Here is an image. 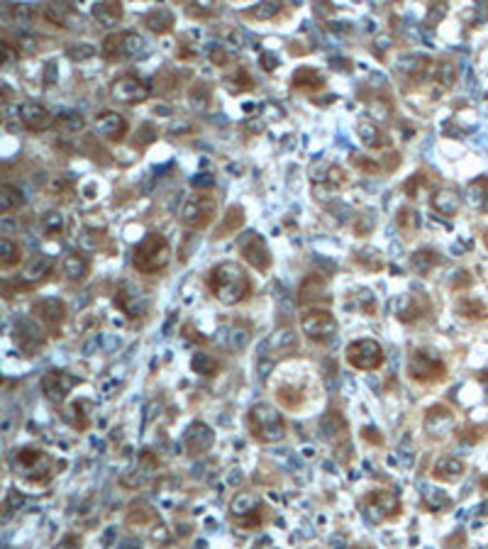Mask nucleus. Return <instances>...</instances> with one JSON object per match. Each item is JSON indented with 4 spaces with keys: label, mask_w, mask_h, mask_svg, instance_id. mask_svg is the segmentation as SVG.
<instances>
[{
    "label": "nucleus",
    "mask_w": 488,
    "mask_h": 549,
    "mask_svg": "<svg viewBox=\"0 0 488 549\" xmlns=\"http://www.w3.org/2000/svg\"><path fill=\"white\" fill-rule=\"evenodd\" d=\"M272 391L281 408L300 413L320 396V381L307 364L288 361L274 371Z\"/></svg>",
    "instance_id": "nucleus-1"
},
{
    "label": "nucleus",
    "mask_w": 488,
    "mask_h": 549,
    "mask_svg": "<svg viewBox=\"0 0 488 549\" xmlns=\"http://www.w3.org/2000/svg\"><path fill=\"white\" fill-rule=\"evenodd\" d=\"M208 286H210V293L215 296V301H220L222 306H240L254 291L252 276L237 261H222V264H217L210 271Z\"/></svg>",
    "instance_id": "nucleus-2"
},
{
    "label": "nucleus",
    "mask_w": 488,
    "mask_h": 549,
    "mask_svg": "<svg viewBox=\"0 0 488 549\" xmlns=\"http://www.w3.org/2000/svg\"><path fill=\"white\" fill-rule=\"evenodd\" d=\"M56 464L51 459L49 452H44L42 447L28 445L18 447L13 454V471L28 486H47L51 478L56 476Z\"/></svg>",
    "instance_id": "nucleus-3"
},
{
    "label": "nucleus",
    "mask_w": 488,
    "mask_h": 549,
    "mask_svg": "<svg viewBox=\"0 0 488 549\" xmlns=\"http://www.w3.org/2000/svg\"><path fill=\"white\" fill-rule=\"evenodd\" d=\"M247 430L262 445H276L286 437V420L274 405L254 403L247 410Z\"/></svg>",
    "instance_id": "nucleus-4"
},
{
    "label": "nucleus",
    "mask_w": 488,
    "mask_h": 549,
    "mask_svg": "<svg viewBox=\"0 0 488 549\" xmlns=\"http://www.w3.org/2000/svg\"><path fill=\"white\" fill-rule=\"evenodd\" d=\"M171 261V244L159 232H147L132 249V264L140 274H157L164 271Z\"/></svg>",
    "instance_id": "nucleus-5"
},
{
    "label": "nucleus",
    "mask_w": 488,
    "mask_h": 549,
    "mask_svg": "<svg viewBox=\"0 0 488 549\" xmlns=\"http://www.w3.org/2000/svg\"><path fill=\"white\" fill-rule=\"evenodd\" d=\"M408 378L420 386H434V383H442L447 378L449 369H447V361L432 349H425V347H417L410 351L408 356Z\"/></svg>",
    "instance_id": "nucleus-6"
},
{
    "label": "nucleus",
    "mask_w": 488,
    "mask_h": 549,
    "mask_svg": "<svg viewBox=\"0 0 488 549\" xmlns=\"http://www.w3.org/2000/svg\"><path fill=\"white\" fill-rule=\"evenodd\" d=\"M230 518L242 530H257L269 520V508L257 493L242 491L232 498L230 503Z\"/></svg>",
    "instance_id": "nucleus-7"
},
{
    "label": "nucleus",
    "mask_w": 488,
    "mask_h": 549,
    "mask_svg": "<svg viewBox=\"0 0 488 549\" xmlns=\"http://www.w3.org/2000/svg\"><path fill=\"white\" fill-rule=\"evenodd\" d=\"M339 322L327 308H307L300 315V332L312 344H330L337 337Z\"/></svg>",
    "instance_id": "nucleus-8"
},
{
    "label": "nucleus",
    "mask_w": 488,
    "mask_h": 549,
    "mask_svg": "<svg viewBox=\"0 0 488 549\" xmlns=\"http://www.w3.org/2000/svg\"><path fill=\"white\" fill-rule=\"evenodd\" d=\"M215 210H217V198L210 191H195L190 198H185L183 210H181V220L185 227L190 230H205L210 222L215 220Z\"/></svg>",
    "instance_id": "nucleus-9"
},
{
    "label": "nucleus",
    "mask_w": 488,
    "mask_h": 549,
    "mask_svg": "<svg viewBox=\"0 0 488 549\" xmlns=\"http://www.w3.org/2000/svg\"><path fill=\"white\" fill-rule=\"evenodd\" d=\"M344 359H347V364L357 371H379L386 361V354H384V347H381L376 339L362 337V339H354V342L347 344Z\"/></svg>",
    "instance_id": "nucleus-10"
},
{
    "label": "nucleus",
    "mask_w": 488,
    "mask_h": 549,
    "mask_svg": "<svg viewBox=\"0 0 488 549\" xmlns=\"http://www.w3.org/2000/svg\"><path fill=\"white\" fill-rule=\"evenodd\" d=\"M30 313L49 337H59L63 322H66V303L59 298H39Z\"/></svg>",
    "instance_id": "nucleus-11"
},
{
    "label": "nucleus",
    "mask_w": 488,
    "mask_h": 549,
    "mask_svg": "<svg viewBox=\"0 0 488 549\" xmlns=\"http://www.w3.org/2000/svg\"><path fill=\"white\" fill-rule=\"evenodd\" d=\"M364 510L371 522H389L403 513V503L394 491H371L364 495Z\"/></svg>",
    "instance_id": "nucleus-12"
},
{
    "label": "nucleus",
    "mask_w": 488,
    "mask_h": 549,
    "mask_svg": "<svg viewBox=\"0 0 488 549\" xmlns=\"http://www.w3.org/2000/svg\"><path fill=\"white\" fill-rule=\"evenodd\" d=\"M237 247H240V254L242 259L247 261L249 266H254V269L259 271V274H267L269 269H272V252H269L267 242H264V237L259 232H247L240 237V242H237Z\"/></svg>",
    "instance_id": "nucleus-13"
},
{
    "label": "nucleus",
    "mask_w": 488,
    "mask_h": 549,
    "mask_svg": "<svg viewBox=\"0 0 488 549\" xmlns=\"http://www.w3.org/2000/svg\"><path fill=\"white\" fill-rule=\"evenodd\" d=\"M110 93H113V98L118 100V103L140 105V103H145V100H150L152 86L147 81H142L140 76H135V73H125V76L115 78Z\"/></svg>",
    "instance_id": "nucleus-14"
},
{
    "label": "nucleus",
    "mask_w": 488,
    "mask_h": 549,
    "mask_svg": "<svg viewBox=\"0 0 488 549\" xmlns=\"http://www.w3.org/2000/svg\"><path fill=\"white\" fill-rule=\"evenodd\" d=\"M76 386H81V378L68 374V371H49V374L42 376V391H44L47 401L51 403H63L68 398V393Z\"/></svg>",
    "instance_id": "nucleus-15"
},
{
    "label": "nucleus",
    "mask_w": 488,
    "mask_h": 549,
    "mask_svg": "<svg viewBox=\"0 0 488 549\" xmlns=\"http://www.w3.org/2000/svg\"><path fill=\"white\" fill-rule=\"evenodd\" d=\"M422 428L429 440H442L447 437L449 430L454 428V413L447 405H432L425 410V420H422Z\"/></svg>",
    "instance_id": "nucleus-16"
},
{
    "label": "nucleus",
    "mask_w": 488,
    "mask_h": 549,
    "mask_svg": "<svg viewBox=\"0 0 488 549\" xmlns=\"http://www.w3.org/2000/svg\"><path fill=\"white\" fill-rule=\"evenodd\" d=\"M18 117H20V122H23L25 130H30V132H44L54 125V117H51L49 110H47L42 103H35V100L20 103Z\"/></svg>",
    "instance_id": "nucleus-17"
},
{
    "label": "nucleus",
    "mask_w": 488,
    "mask_h": 549,
    "mask_svg": "<svg viewBox=\"0 0 488 549\" xmlns=\"http://www.w3.org/2000/svg\"><path fill=\"white\" fill-rule=\"evenodd\" d=\"M310 179L312 183L325 186L327 191H339L347 186L349 176L339 164H330V162H317L310 167Z\"/></svg>",
    "instance_id": "nucleus-18"
},
{
    "label": "nucleus",
    "mask_w": 488,
    "mask_h": 549,
    "mask_svg": "<svg viewBox=\"0 0 488 549\" xmlns=\"http://www.w3.org/2000/svg\"><path fill=\"white\" fill-rule=\"evenodd\" d=\"M95 130H98V135L103 137V140L122 142L127 137V132H130V125H127L125 117L120 113H115V110H103V113L95 117Z\"/></svg>",
    "instance_id": "nucleus-19"
},
{
    "label": "nucleus",
    "mask_w": 488,
    "mask_h": 549,
    "mask_svg": "<svg viewBox=\"0 0 488 549\" xmlns=\"http://www.w3.org/2000/svg\"><path fill=\"white\" fill-rule=\"evenodd\" d=\"M330 289H327V281L322 276H307L303 281V286L298 289V303L303 308H317V303H330Z\"/></svg>",
    "instance_id": "nucleus-20"
},
{
    "label": "nucleus",
    "mask_w": 488,
    "mask_h": 549,
    "mask_svg": "<svg viewBox=\"0 0 488 549\" xmlns=\"http://www.w3.org/2000/svg\"><path fill=\"white\" fill-rule=\"evenodd\" d=\"M183 445H185V450H188V454L200 457V454H205V452L213 450L215 433L205 423H193L183 437Z\"/></svg>",
    "instance_id": "nucleus-21"
},
{
    "label": "nucleus",
    "mask_w": 488,
    "mask_h": 549,
    "mask_svg": "<svg viewBox=\"0 0 488 549\" xmlns=\"http://www.w3.org/2000/svg\"><path fill=\"white\" fill-rule=\"evenodd\" d=\"M357 137L364 142V147L369 149H389L391 147V137L386 135V130L371 117H362L357 122Z\"/></svg>",
    "instance_id": "nucleus-22"
},
{
    "label": "nucleus",
    "mask_w": 488,
    "mask_h": 549,
    "mask_svg": "<svg viewBox=\"0 0 488 549\" xmlns=\"http://www.w3.org/2000/svg\"><path fill=\"white\" fill-rule=\"evenodd\" d=\"M464 473H466V464L461 459H457V457H439L434 461L429 476L439 483H457L464 478Z\"/></svg>",
    "instance_id": "nucleus-23"
},
{
    "label": "nucleus",
    "mask_w": 488,
    "mask_h": 549,
    "mask_svg": "<svg viewBox=\"0 0 488 549\" xmlns=\"http://www.w3.org/2000/svg\"><path fill=\"white\" fill-rule=\"evenodd\" d=\"M61 271H63V276H66L68 281H73V284H81V281L86 279L88 274H91V259H88L83 252H71V254H66V257H63Z\"/></svg>",
    "instance_id": "nucleus-24"
},
{
    "label": "nucleus",
    "mask_w": 488,
    "mask_h": 549,
    "mask_svg": "<svg viewBox=\"0 0 488 549\" xmlns=\"http://www.w3.org/2000/svg\"><path fill=\"white\" fill-rule=\"evenodd\" d=\"M429 203H432V210L439 212L442 217H457L459 210H461L459 195L454 193V191H449V188L434 191V195H432V200H429Z\"/></svg>",
    "instance_id": "nucleus-25"
},
{
    "label": "nucleus",
    "mask_w": 488,
    "mask_h": 549,
    "mask_svg": "<svg viewBox=\"0 0 488 549\" xmlns=\"http://www.w3.org/2000/svg\"><path fill=\"white\" fill-rule=\"evenodd\" d=\"M454 313H457L461 320H471V322H479V320L488 318L486 303L474 296H461L457 301V306H454Z\"/></svg>",
    "instance_id": "nucleus-26"
},
{
    "label": "nucleus",
    "mask_w": 488,
    "mask_h": 549,
    "mask_svg": "<svg viewBox=\"0 0 488 549\" xmlns=\"http://www.w3.org/2000/svg\"><path fill=\"white\" fill-rule=\"evenodd\" d=\"M291 86L298 90H320L325 86V76H322L317 68L300 66V68H295L293 76H291Z\"/></svg>",
    "instance_id": "nucleus-27"
},
{
    "label": "nucleus",
    "mask_w": 488,
    "mask_h": 549,
    "mask_svg": "<svg viewBox=\"0 0 488 549\" xmlns=\"http://www.w3.org/2000/svg\"><path fill=\"white\" fill-rule=\"evenodd\" d=\"M244 207L242 205H230L225 212V217H222V222L215 227V239H225V237H232L240 227L244 225Z\"/></svg>",
    "instance_id": "nucleus-28"
},
{
    "label": "nucleus",
    "mask_w": 488,
    "mask_h": 549,
    "mask_svg": "<svg viewBox=\"0 0 488 549\" xmlns=\"http://www.w3.org/2000/svg\"><path fill=\"white\" fill-rule=\"evenodd\" d=\"M427 315H432V303H429L427 296H422V293L408 298V308L401 310L403 322H417V320H422Z\"/></svg>",
    "instance_id": "nucleus-29"
},
{
    "label": "nucleus",
    "mask_w": 488,
    "mask_h": 549,
    "mask_svg": "<svg viewBox=\"0 0 488 549\" xmlns=\"http://www.w3.org/2000/svg\"><path fill=\"white\" fill-rule=\"evenodd\" d=\"M145 25L152 32H157V35H166V32H171V28H173V13L169 8H164V5L152 8L150 13L145 15Z\"/></svg>",
    "instance_id": "nucleus-30"
},
{
    "label": "nucleus",
    "mask_w": 488,
    "mask_h": 549,
    "mask_svg": "<svg viewBox=\"0 0 488 549\" xmlns=\"http://www.w3.org/2000/svg\"><path fill=\"white\" fill-rule=\"evenodd\" d=\"M439 264V257L434 249H417V252L410 254V271H415L417 276H427L434 266Z\"/></svg>",
    "instance_id": "nucleus-31"
},
{
    "label": "nucleus",
    "mask_w": 488,
    "mask_h": 549,
    "mask_svg": "<svg viewBox=\"0 0 488 549\" xmlns=\"http://www.w3.org/2000/svg\"><path fill=\"white\" fill-rule=\"evenodd\" d=\"M122 5L120 3H95L93 5V18L98 20L100 25H105V28H113V25H118L122 20Z\"/></svg>",
    "instance_id": "nucleus-32"
},
{
    "label": "nucleus",
    "mask_w": 488,
    "mask_h": 549,
    "mask_svg": "<svg viewBox=\"0 0 488 549\" xmlns=\"http://www.w3.org/2000/svg\"><path fill=\"white\" fill-rule=\"evenodd\" d=\"M23 261V249H20L18 242H13L10 237L0 239V269L10 271Z\"/></svg>",
    "instance_id": "nucleus-33"
},
{
    "label": "nucleus",
    "mask_w": 488,
    "mask_h": 549,
    "mask_svg": "<svg viewBox=\"0 0 488 549\" xmlns=\"http://www.w3.org/2000/svg\"><path fill=\"white\" fill-rule=\"evenodd\" d=\"M432 76L442 88H452L457 83V64L452 59H439L432 66Z\"/></svg>",
    "instance_id": "nucleus-34"
},
{
    "label": "nucleus",
    "mask_w": 488,
    "mask_h": 549,
    "mask_svg": "<svg viewBox=\"0 0 488 549\" xmlns=\"http://www.w3.org/2000/svg\"><path fill=\"white\" fill-rule=\"evenodd\" d=\"M25 205V195L20 188H15V186L10 183H3L0 186V212L3 215H10L13 210H18V207Z\"/></svg>",
    "instance_id": "nucleus-35"
},
{
    "label": "nucleus",
    "mask_w": 488,
    "mask_h": 549,
    "mask_svg": "<svg viewBox=\"0 0 488 549\" xmlns=\"http://www.w3.org/2000/svg\"><path fill=\"white\" fill-rule=\"evenodd\" d=\"M469 203L481 212H488V176H479L469 183Z\"/></svg>",
    "instance_id": "nucleus-36"
},
{
    "label": "nucleus",
    "mask_w": 488,
    "mask_h": 549,
    "mask_svg": "<svg viewBox=\"0 0 488 549\" xmlns=\"http://www.w3.org/2000/svg\"><path fill=\"white\" fill-rule=\"evenodd\" d=\"M396 222H398V227H401V232L408 234V237L420 230V215H417V210L410 205H403L401 210L396 212Z\"/></svg>",
    "instance_id": "nucleus-37"
},
{
    "label": "nucleus",
    "mask_w": 488,
    "mask_h": 549,
    "mask_svg": "<svg viewBox=\"0 0 488 549\" xmlns=\"http://www.w3.org/2000/svg\"><path fill=\"white\" fill-rule=\"evenodd\" d=\"M44 18L49 20L51 25H56V28H68V23L73 20V10L68 8V5L63 3H51V5H44Z\"/></svg>",
    "instance_id": "nucleus-38"
},
{
    "label": "nucleus",
    "mask_w": 488,
    "mask_h": 549,
    "mask_svg": "<svg viewBox=\"0 0 488 549\" xmlns=\"http://www.w3.org/2000/svg\"><path fill=\"white\" fill-rule=\"evenodd\" d=\"M422 503H425V508L429 513H444V510L452 508V498H449L444 491H439V488H429V491H425Z\"/></svg>",
    "instance_id": "nucleus-39"
},
{
    "label": "nucleus",
    "mask_w": 488,
    "mask_h": 549,
    "mask_svg": "<svg viewBox=\"0 0 488 549\" xmlns=\"http://www.w3.org/2000/svg\"><path fill=\"white\" fill-rule=\"evenodd\" d=\"M100 54L108 59V61H118V59L125 56V40H122V32L105 37L103 44H100Z\"/></svg>",
    "instance_id": "nucleus-40"
},
{
    "label": "nucleus",
    "mask_w": 488,
    "mask_h": 549,
    "mask_svg": "<svg viewBox=\"0 0 488 549\" xmlns=\"http://www.w3.org/2000/svg\"><path fill=\"white\" fill-rule=\"evenodd\" d=\"M190 369H193L195 374H200V376H215L217 369H220V364L215 361V356L198 351V354L190 359Z\"/></svg>",
    "instance_id": "nucleus-41"
},
{
    "label": "nucleus",
    "mask_w": 488,
    "mask_h": 549,
    "mask_svg": "<svg viewBox=\"0 0 488 549\" xmlns=\"http://www.w3.org/2000/svg\"><path fill=\"white\" fill-rule=\"evenodd\" d=\"M272 347L274 351H295L298 349V334L293 332V330H281V332H276L272 337Z\"/></svg>",
    "instance_id": "nucleus-42"
},
{
    "label": "nucleus",
    "mask_w": 488,
    "mask_h": 549,
    "mask_svg": "<svg viewBox=\"0 0 488 549\" xmlns=\"http://www.w3.org/2000/svg\"><path fill=\"white\" fill-rule=\"evenodd\" d=\"M93 405H91V401H76L71 405V413H73V428H78V430H88L91 428V413H86V410H91Z\"/></svg>",
    "instance_id": "nucleus-43"
},
{
    "label": "nucleus",
    "mask_w": 488,
    "mask_h": 549,
    "mask_svg": "<svg viewBox=\"0 0 488 549\" xmlns=\"http://www.w3.org/2000/svg\"><path fill=\"white\" fill-rule=\"evenodd\" d=\"M429 176H425V174H415L413 176L410 181L405 183V193L410 195L413 200H420V198H425L427 195V191H429Z\"/></svg>",
    "instance_id": "nucleus-44"
},
{
    "label": "nucleus",
    "mask_w": 488,
    "mask_h": 549,
    "mask_svg": "<svg viewBox=\"0 0 488 549\" xmlns=\"http://www.w3.org/2000/svg\"><path fill=\"white\" fill-rule=\"evenodd\" d=\"M281 8H283L281 3H259V5H254V8H249L247 15L254 20H259V23H269V20H274L276 15L281 13Z\"/></svg>",
    "instance_id": "nucleus-45"
},
{
    "label": "nucleus",
    "mask_w": 488,
    "mask_h": 549,
    "mask_svg": "<svg viewBox=\"0 0 488 549\" xmlns=\"http://www.w3.org/2000/svg\"><path fill=\"white\" fill-rule=\"evenodd\" d=\"M349 159H352L354 167H357L359 171L366 174V176H379V174H384V164H381L379 159L364 157V154H352Z\"/></svg>",
    "instance_id": "nucleus-46"
},
{
    "label": "nucleus",
    "mask_w": 488,
    "mask_h": 549,
    "mask_svg": "<svg viewBox=\"0 0 488 549\" xmlns=\"http://www.w3.org/2000/svg\"><path fill=\"white\" fill-rule=\"evenodd\" d=\"M190 105H193L195 110H205L208 108V100H210V90H208V86L205 83H200V81H195V86L190 88Z\"/></svg>",
    "instance_id": "nucleus-47"
},
{
    "label": "nucleus",
    "mask_w": 488,
    "mask_h": 549,
    "mask_svg": "<svg viewBox=\"0 0 488 549\" xmlns=\"http://www.w3.org/2000/svg\"><path fill=\"white\" fill-rule=\"evenodd\" d=\"M42 230H44L47 237H59L61 230H63V217L61 212H47L44 220H42Z\"/></svg>",
    "instance_id": "nucleus-48"
},
{
    "label": "nucleus",
    "mask_w": 488,
    "mask_h": 549,
    "mask_svg": "<svg viewBox=\"0 0 488 549\" xmlns=\"http://www.w3.org/2000/svg\"><path fill=\"white\" fill-rule=\"evenodd\" d=\"M81 547H83L81 535H76V532H66V535H63L51 549H81Z\"/></svg>",
    "instance_id": "nucleus-49"
},
{
    "label": "nucleus",
    "mask_w": 488,
    "mask_h": 549,
    "mask_svg": "<svg viewBox=\"0 0 488 549\" xmlns=\"http://www.w3.org/2000/svg\"><path fill=\"white\" fill-rule=\"evenodd\" d=\"M471 284H474V281H471V274H469V271H459L457 279H452V284H449V286H452L454 291H466Z\"/></svg>",
    "instance_id": "nucleus-50"
},
{
    "label": "nucleus",
    "mask_w": 488,
    "mask_h": 549,
    "mask_svg": "<svg viewBox=\"0 0 488 549\" xmlns=\"http://www.w3.org/2000/svg\"><path fill=\"white\" fill-rule=\"evenodd\" d=\"M444 13H447V5H444V3L432 5V8H429V13H427V25H437L439 20L444 18Z\"/></svg>",
    "instance_id": "nucleus-51"
},
{
    "label": "nucleus",
    "mask_w": 488,
    "mask_h": 549,
    "mask_svg": "<svg viewBox=\"0 0 488 549\" xmlns=\"http://www.w3.org/2000/svg\"><path fill=\"white\" fill-rule=\"evenodd\" d=\"M362 437H364V442H369V445H376V447L384 445V437L379 435V430H376V428H364Z\"/></svg>",
    "instance_id": "nucleus-52"
},
{
    "label": "nucleus",
    "mask_w": 488,
    "mask_h": 549,
    "mask_svg": "<svg viewBox=\"0 0 488 549\" xmlns=\"http://www.w3.org/2000/svg\"><path fill=\"white\" fill-rule=\"evenodd\" d=\"M259 59H262V68H264V71H269V73L276 71V66H279V59H276V54H272V52H264V54Z\"/></svg>",
    "instance_id": "nucleus-53"
},
{
    "label": "nucleus",
    "mask_w": 488,
    "mask_h": 549,
    "mask_svg": "<svg viewBox=\"0 0 488 549\" xmlns=\"http://www.w3.org/2000/svg\"><path fill=\"white\" fill-rule=\"evenodd\" d=\"M95 54L93 47H81V49H68V56L71 59H78V61H83V59H91Z\"/></svg>",
    "instance_id": "nucleus-54"
},
{
    "label": "nucleus",
    "mask_w": 488,
    "mask_h": 549,
    "mask_svg": "<svg viewBox=\"0 0 488 549\" xmlns=\"http://www.w3.org/2000/svg\"><path fill=\"white\" fill-rule=\"evenodd\" d=\"M213 186H215V181H210V176H198V179H193L195 191H210Z\"/></svg>",
    "instance_id": "nucleus-55"
},
{
    "label": "nucleus",
    "mask_w": 488,
    "mask_h": 549,
    "mask_svg": "<svg viewBox=\"0 0 488 549\" xmlns=\"http://www.w3.org/2000/svg\"><path fill=\"white\" fill-rule=\"evenodd\" d=\"M210 56H213V64H220V66H222V64L230 61V56H227L225 52L220 49V47H217V49H213V54H210Z\"/></svg>",
    "instance_id": "nucleus-56"
},
{
    "label": "nucleus",
    "mask_w": 488,
    "mask_h": 549,
    "mask_svg": "<svg viewBox=\"0 0 488 549\" xmlns=\"http://www.w3.org/2000/svg\"><path fill=\"white\" fill-rule=\"evenodd\" d=\"M484 244H486V249H488V230L484 232Z\"/></svg>",
    "instance_id": "nucleus-57"
},
{
    "label": "nucleus",
    "mask_w": 488,
    "mask_h": 549,
    "mask_svg": "<svg viewBox=\"0 0 488 549\" xmlns=\"http://www.w3.org/2000/svg\"><path fill=\"white\" fill-rule=\"evenodd\" d=\"M352 549H366V547H352Z\"/></svg>",
    "instance_id": "nucleus-58"
}]
</instances>
